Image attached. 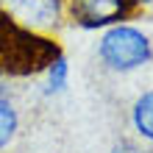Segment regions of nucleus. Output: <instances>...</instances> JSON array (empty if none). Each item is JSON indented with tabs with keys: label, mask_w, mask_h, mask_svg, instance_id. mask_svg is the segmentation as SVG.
Returning <instances> with one entry per match:
<instances>
[{
	"label": "nucleus",
	"mask_w": 153,
	"mask_h": 153,
	"mask_svg": "<svg viewBox=\"0 0 153 153\" xmlns=\"http://www.w3.org/2000/svg\"><path fill=\"white\" fill-rule=\"evenodd\" d=\"M97 56L114 73H128L153 59V45L142 31L128 28V25H111L106 36L97 45Z\"/></svg>",
	"instance_id": "obj_2"
},
{
	"label": "nucleus",
	"mask_w": 153,
	"mask_h": 153,
	"mask_svg": "<svg viewBox=\"0 0 153 153\" xmlns=\"http://www.w3.org/2000/svg\"><path fill=\"white\" fill-rule=\"evenodd\" d=\"M0 11L39 33H50V36H59L61 14H64L59 0H0Z\"/></svg>",
	"instance_id": "obj_4"
},
{
	"label": "nucleus",
	"mask_w": 153,
	"mask_h": 153,
	"mask_svg": "<svg viewBox=\"0 0 153 153\" xmlns=\"http://www.w3.org/2000/svg\"><path fill=\"white\" fill-rule=\"evenodd\" d=\"M17 125H20V120H17L14 106L8 103L6 97H0V150H3V148H8V142L14 139Z\"/></svg>",
	"instance_id": "obj_6"
},
{
	"label": "nucleus",
	"mask_w": 153,
	"mask_h": 153,
	"mask_svg": "<svg viewBox=\"0 0 153 153\" xmlns=\"http://www.w3.org/2000/svg\"><path fill=\"white\" fill-rule=\"evenodd\" d=\"M64 14L78 28L95 31V28H106V25H120L137 17L139 6L134 0H67Z\"/></svg>",
	"instance_id": "obj_3"
},
{
	"label": "nucleus",
	"mask_w": 153,
	"mask_h": 153,
	"mask_svg": "<svg viewBox=\"0 0 153 153\" xmlns=\"http://www.w3.org/2000/svg\"><path fill=\"white\" fill-rule=\"evenodd\" d=\"M64 56L59 36L39 33L0 11V75L31 78Z\"/></svg>",
	"instance_id": "obj_1"
},
{
	"label": "nucleus",
	"mask_w": 153,
	"mask_h": 153,
	"mask_svg": "<svg viewBox=\"0 0 153 153\" xmlns=\"http://www.w3.org/2000/svg\"><path fill=\"white\" fill-rule=\"evenodd\" d=\"M111 153H142V150L134 145V142H125L123 139V142H117V145L111 148Z\"/></svg>",
	"instance_id": "obj_8"
},
{
	"label": "nucleus",
	"mask_w": 153,
	"mask_h": 153,
	"mask_svg": "<svg viewBox=\"0 0 153 153\" xmlns=\"http://www.w3.org/2000/svg\"><path fill=\"white\" fill-rule=\"evenodd\" d=\"M131 117H134L137 131H139L145 139L153 142V89L137 97V103H134V114H131Z\"/></svg>",
	"instance_id": "obj_5"
},
{
	"label": "nucleus",
	"mask_w": 153,
	"mask_h": 153,
	"mask_svg": "<svg viewBox=\"0 0 153 153\" xmlns=\"http://www.w3.org/2000/svg\"><path fill=\"white\" fill-rule=\"evenodd\" d=\"M48 73H50V86L53 89H61V86H64L67 84V61H64V56H61L56 64H50Z\"/></svg>",
	"instance_id": "obj_7"
},
{
	"label": "nucleus",
	"mask_w": 153,
	"mask_h": 153,
	"mask_svg": "<svg viewBox=\"0 0 153 153\" xmlns=\"http://www.w3.org/2000/svg\"><path fill=\"white\" fill-rule=\"evenodd\" d=\"M134 3H137V6L142 8V6H148V3H153V0H134Z\"/></svg>",
	"instance_id": "obj_9"
}]
</instances>
